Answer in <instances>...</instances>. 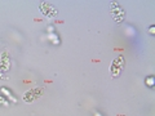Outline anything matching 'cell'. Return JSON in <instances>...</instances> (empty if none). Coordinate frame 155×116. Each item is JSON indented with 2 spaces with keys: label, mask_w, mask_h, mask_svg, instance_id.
<instances>
[{
  "label": "cell",
  "mask_w": 155,
  "mask_h": 116,
  "mask_svg": "<svg viewBox=\"0 0 155 116\" xmlns=\"http://www.w3.org/2000/svg\"><path fill=\"white\" fill-rule=\"evenodd\" d=\"M48 37H49V40H52L53 41V44H60V39H58V36L56 35V34H49V35H48Z\"/></svg>",
  "instance_id": "cell-7"
},
{
  "label": "cell",
  "mask_w": 155,
  "mask_h": 116,
  "mask_svg": "<svg viewBox=\"0 0 155 116\" xmlns=\"http://www.w3.org/2000/svg\"><path fill=\"white\" fill-rule=\"evenodd\" d=\"M154 30H155V26L154 25H151V26L149 27V34H150V35H154Z\"/></svg>",
  "instance_id": "cell-10"
},
{
  "label": "cell",
  "mask_w": 155,
  "mask_h": 116,
  "mask_svg": "<svg viewBox=\"0 0 155 116\" xmlns=\"http://www.w3.org/2000/svg\"><path fill=\"white\" fill-rule=\"evenodd\" d=\"M12 67V61H11V54L8 50H3L0 54V70L3 72H8Z\"/></svg>",
  "instance_id": "cell-4"
},
{
  "label": "cell",
  "mask_w": 155,
  "mask_h": 116,
  "mask_svg": "<svg viewBox=\"0 0 155 116\" xmlns=\"http://www.w3.org/2000/svg\"><path fill=\"white\" fill-rule=\"evenodd\" d=\"M145 84H146L149 88H153L154 86V77L153 76H147L146 79H145Z\"/></svg>",
  "instance_id": "cell-8"
},
{
  "label": "cell",
  "mask_w": 155,
  "mask_h": 116,
  "mask_svg": "<svg viewBox=\"0 0 155 116\" xmlns=\"http://www.w3.org/2000/svg\"><path fill=\"white\" fill-rule=\"evenodd\" d=\"M110 12H111V16H113V18L115 19L116 23H122L123 19L125 17V13L124 11L122 9V7L119 5L116 2H113L110 5Z\"/></svg>",
  "instance_id": "cell-1"
},
{
  "label": "cell",
  "mask_w": 155,
  "mask_h": 116,
  "mask_svg": "<svg viewBox=\"0 0 155 116\" xmlns=\"http://www.w3.org/2000/svg\"><path fill=\"white\" fill-rule=\"evenodd\" d=\"M0 80H8V77L3 74V71H2V70H0Z\"/></svg>",
  "instance_id": "cell-11"
},
{
  "label": "cell",
  "mask_w": 155,
  "mask_h": 116,
  "mask_svg": "<svg viewBox=\"0 0 155 116\" xmlns=\"http://www.w3.org/2000/svg\"><path fill=\"white\" fill-rule=\"evenodd\" d=\"M94 116H102V115H101L100 112H96V114H94Z\"/></svg>",
  "instance_id": "cell-12"
},
{
  "label": "cell",
  "mask_w": 155,
  "mask_h": 116,
  "mask_svg": "<svg viewBox=\"0 0 155 116\" xmlns=\"http://www.w3.org/2000/svg\"><path fill=\"white\" fill-rule=\"evenodd\" d=\"M0 94H2L3 97H7L8 99H11L12 103H17V98L13 95V93H12V92L9 90V89L4 88V86H3V88H0Z\"/></svg>",
  "instance_id": "cell-6"
},
{
  "label": "cell",
  "mask_w": 155,
  "mask_h": 116,
  "mask_svg": "<svg viewBox=\"0 0 155 116\" xmlns=\"http://www.w3.org/2000/svg\"><path fill=\"white\" fill-rule=\"evenodd\" d=\"M0 106H4V107H8V106H9V102L5 98H4L2 94H0Z\"/></svg>",
  "instance_id": "cell-9"
},
{
  "label": "cell",
  "mask_w": 155,
  "mask_h": 116,
  "mask_svg": "<svg viewBox=\"0 0 155 116\" xmlns=\"http://www.w3.org/2000/svg\"><path fill=\"white\" fill-rule=\"evenodd\" d=\"M40 11H41V13L44 14L45 17H48V18H52V17H56L57 16V9L52 5L51 3H48V2H41V4H40Z\"/></svg>",
  "instance_id": "cell-5"
},
{
  "label": "cell",
  "mask_w": 155,
  "mask_h": 116,
  "mask_svg": "<svg viewBox=\"0 0 155 116\" xmlns=\"http://www.w3.org/2000/svg\"><path fill=\"white\" fill-rule=\"evenodd\" d=\"M44 93V89L43 88H35V89H31V90H27L25 94H23V101H25L26 103H32L35 102L36 99H39L40 97L43 95Z\"/></svg>",
  "instance_id": "cell-2"
},
{
  "label": "cell",
  "mask_w": 155,
  "mask_h": 116,
  "mask_svg": "<svg viewBox=\"0 0 155 116\" xmlns=\"http://www.w3.org/2000/svg\"><path fill=\"white\" fill-rule=\"evenodd\" d=\"M123 67H124V58L122 56H118L111 62V66H110V72L113 77H118L120 75V72H122Z\"/></svg>",
  "instance_id": "cell-3"
}]
</instances>
